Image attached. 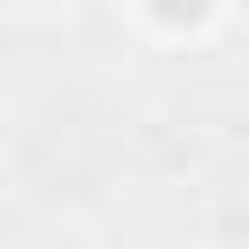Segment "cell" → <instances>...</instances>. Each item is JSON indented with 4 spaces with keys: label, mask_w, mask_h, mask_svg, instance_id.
Returning a JSON list of instances; mask_svg holds the SVG:
<instances>
[{
    "label": "cell",
    "mask_w": 249,
    "mask_h": 249,
    "mask_svg": "<svg viewBox=\"0 0 249 249\" xmlns=\"http://www.w3.org/2000/svg\"><path fill=\"white\" fill-rule=\"evenodd\" d=\"M210 8H218V0H148V16H156L163 31H195V23H210Z\"/></svg>",
    "instance_id": "1"
}]
</instances>
